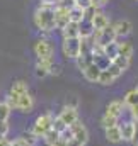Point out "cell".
Segmentation results:
<instances>
[{
    "label": "cell",
    "instance_id": "cell-36",
    "mask_svg": "<svg viewBox=\"0 0 138 146\" xmlns=\"http://www.w3.org/2000/svg\"><path fill=\"white\" fill-rule=\"evenodd\" d=\"M107 72L111 73V75H113V76H114V78H116V80H118V78H119V76H121V75H123V72H121V70H119V68H118V66H114V65H113V63H111V66H109V68H107Z\"/></svg>",
    "mask_w": 138,
    "mask_h": 146
},
{
    "label": "cell",
    "instance_id": "cell-27",
    "mask_svg": "<svg viewBox=\"0 0 138 146\" xmlns=\"http://www.w3.org/2000/svg\"><path fill=\"white\" fill-rule=\"evenodd\" d=\"M58 138H60V134H58L55 129H50V131H48V133H46V134L41 138V139H43V141H44L48 146H51L55 141H56V139H58Z\"/></svg>",
    "mask_w": 138,
    "mask_h": 146
},
{
    "label": "cell",
    "instance_id": "cell-34",
    "mask_svg": "<svg viewBox=\"0 0 138 146\" xmlns=\"http://www.w3.org/2000/svg\"><path fill=\"white\" fill-rule=\"evenodd\" d=\"M60 139H63V141H67V143H70V141L73 139V134H72L70 127H67L63 133H60Z\"/></svg>",
    "mask_w": 138,
    "mask_h": 146
},
{
    "label": "cell",
    "instance_id": "cell-2",
    "mask_svg": "<svg viewBox=\"0 0 138 146\" xmlns=\"http://www.w3.org/2000/svg\"><path fill=\"white\" fill-rule=\"evenodd\" d=\"M53 114L51 112H44V114H41V115H38L34 121V124H33V127H31V131L34 133V136L38 139H41L50 129H51V126H53Z\"/></svg>",
    "mask_w": 138,
    "mask_h": 146
},
{
    "label": "cell",
    "instance_id": "cell-26",
    "mask_svg": "<svg viewBox=\"0 0 138 146\" xmlns=\"http://www.w3.org/2000/svg\"><path fill=\"white\" fill-rule=\"evenodd\" d=\"M111 63H113L114 66H118L121 72H126V70L130 68V63H131V60H128V58H125V56H119V54H118V56H116V58H114Z\"/></svg>",
    "mask_w": 138,
    "mask_h": 146
},
{
    "label": "cell",
    "instance_id": "cell-25",
    "mask_svg": "<svg viewBox=\"0 0 138 146\" xmlns=\"http://www.w3.org/2000/svg\"><path fill=\"white\" fill-rule=\"evenodd\" d=\"M102 54L104 56H107V58L113 61V60L118 56V42L114 41V42H109L107 46H104L102 48Z\"/></svg>",
    "mask_w": 138,
    "mask_h": 146
},
{
    "label": "cell",
    "instance_id": "cell-3",
    "mask_svg": "<svg viewBox=\"0 0 138 146\" xmlns=\"http://www.w3.org/2000/svg\"><path fill=\"white\" fill-rule=\"evenodd\" d=\"M34 53L41 60H53L55 56V44L48 37H41L34 42Z\"/></svg>",
    "mask_w": 138,
    "mask_h": 146
},
{
    "label": "cell",
    "instance_id": "cell-13",
    "mask_svg": "<svg viewBox=\"0 0 138 146\" xmlns=\"http://www.w3.org/2000/svg\"><path fill=\"white\" fill-rule=\"evenodd\" d=\"M94 26H92V21H87L84 19L82 22H78V37L80 39H89V37L94 36Z\"/></svg>",
    "mask_w": 138,
    "mask_h": 146
},
{
    "label": "cell",
    "instance_id": "cell-24",
    "mask_svg": "<svg viewBox=\"0 0 138 146\" xmlns=\"http://www.w3.org/2000/svg\"><path fill=\"white\" fill-rule=\"evenodd\" d=\"M114 82H116V78L107 72V70H101L99 80H97V83H99V85H102V87H109V85H113Z\"/></svg>",
    "mask_w": 138,
    "mask_h": 146
},
{
    "label": "cell",
    "instance_id": "cell-8",
    "mask_svg": "<svg viewBox=\"0 0 138 146\" xmlns=\"http://www.w3.org/2000/svg\"><path fill=\"white\" fill-rule=\"evenodd\" d=\"M58 117L67 124V126H72L75 121H78L80 117H78V110L75 106H63V109L60 110V114H58Z\"/></svg>",
    "mask_w": 138,
    "mask_h": 146
},
{
    "label": "cell",
    "instance_id": "cell-7",
    "mask_svg": "<svg viewBox=\"0 0 138 146\" xmlns=\"http://www.w3.org/2000/svg\"><path fill=\"white\" fill-rule=\"evenodd\" d=\"M118 126H119V131H121V138H123V141L133 143V141H135V129H137V122H135L133 119H126V121L119 122Z\"/></svg>",
    "mask_w": 138,
    "mask_h": 146
},
{
    "label": "cell",
    "instance_id": "cell-20",
    "mask_svg": "<svg viewBox=\"0 0 138 146\" xmlns=\"http://www.w3.org/2000/svg\"><path fill=\"white\" fill-rule=\"evenodd\" d=\"M68 15H70V22L78 24V22H82V21H84V9H80V7L73 5V7H70Z\"/></svg>",
    "mask_w": 138,
    "mask_h": 146
},
{
    "label": "cell",
    "instance_id": "cell-29",
    "mask_svg": "<svg viewBox=\"0 0 138 146\" xmlns=\"http://www.w3.org/2000/svg\"><path fill=\"white\" fill-rule=\"evenodd\" d=\"M67 127H68V126H67V124H65V122H63V121H62V119L58 117V115H55V119H53V126H51V129H55V131H56V133L60 134V133H63V131H65Z\"/></svg>",
    "mask_w": 138,
    "mask_h": 146
},
{
    "label": "cell",
    "instance_id": "cell-18",
    "mask_svg": "<svg viewBox=\"0 0 138 146\" xmlns=\"http://www.w3.org/2000/svg\"><path fill=\"white\" fill-rule=\"evenodd\" d=\"M123 104H125V107L138 106V88H131L123 95Z\"/></svg>",
    "mask_w": 138,
    "mask_h": 146
},
{
    "label": "cell",
    "instance_id": "cell-5",
    "mask_svg": "<svg viewBox=\"0 0 138 146\" xmlns=\"http://www.w3.org/2000/svg\"><path fill=\"white\" fill-rule=\"evenodd\" d=\"M94 44L96 46H99V48H104V46H107L109 42H114L116 41V33H114V29H113V24H109L107 27H104L102 31H97V33H94Z\"/></svg>",
    "mask_w": 138,
    "mask_h": 146
},
{
    "label": "cell",
    "instance_id": "cell-41",
    "mask_svg": "<svg viewBox=\"0 0 138 146\" xmlns=\"http://www.w3.org/2000/svg\"><path fill=\"white\" fill-rule=\"evenodd\" d=\"M43 5H56V0H41Z\"/></svg>",
    "mask_w": 138,
    "mask_h": 146
},
{
    "label": "cell",
    "instance_id": "cell-15",
    "mask_svg": "<svg viewBox=\"0 0 138 146\" xmlns=\"http://www.w3.org/2000/svg\"><path fill=\"white\" fill-rule=\"evenodd\" d=\"M104 134H106V139L109 143H121L123 138H121V131H119V126H111L107 129H104Z\"/></svg>",
    "mask_w": 138,
    "mask_h": 146
},
{
    "label": "cell",
    "instance_id": "cell-43",
    "mask_svg": "<svg viewBox=\"0 0 138 146\" xmlns=\"http://www.w3.org/2000/svg\"><path fill=\"white\" fill-rule=\"evenodd\" d=\"M133 145H135V146H138V139H137V141H133Z\"/></svg>",
    "mask_w": 138,
    "mask_h": 146
},
{
    "label": "cell",
    "instance_id": "cell-23",
    "mask_svg": "<svg viewBox=\"0 0 138 146\" xmlns=\"http://www.w3.org/2000/svg\"><path fill=\"white\" fill-rule=\"evenodd\" d=\"M118 124H119V119L118 117H114L111 114H106V112L101 115V126H102L104 129H107L111 126H118Z\"/></svg>",
    "mask_w": 138,
    "mask_h": 146
},
{
    "label": "cell",
    "instance_id": "cell-42",
    "mask_svg": "<svg viewBox=\"0 0 138 146\" xmlns=\"http://www.w3.org/2000/svg\"><path fill=\"white\" fill-rule=\"evenodd\" d=\"M68 146H85V145H82V143H78V141H75V139H72L68 143Z\"/></svg>",
    "mask_w": 138,
    "mask_h": 146
},
{
    "label": "cell",
    "instance_id": "cell-4",
    "mask_svg": "<svg viewBox=\"0 0 138 146\" xmlns=\"http://www.w3.org/2000/svg\"><path fill=\"white\" fill-rule=\"evenodd\" d=\"M62 51H63V56L70 58V60H75L80 56V37H68V39H63L62 42Z\"/></svg>",
    "mask_w": 138,
    "mask_h": 146
},
{
    "label": "cell",
    "instance_id": "cell-16",
    "mask_svg": "<svg viewBox=\"0 0 138 146\" xmlns=\"http://www.w3.org/2000/svg\"><path fill=\"white\" fill-rule=\"evenodd\" d=\"M82 75H84V78L87 80V82H92V83H97V80H99V75H101V70L92 63L90 66H87L84 72H82Z\"/></svg>",
    "mask_w": 138,
    "mask_h": 146
},
{
    "label": "cell",
    "instance_id": "cell-10",
    "mask_svg": "<svg viewBox=\"0 0 138 146\" xmlns=\"http://www.w3.org/2000/svg\"><path fill=\"white\" fill-rule=\"evenodd\" d=\"M68 10L67 7H55V26L56 29H63L67 24L70 22V15H68Z\"/></svg>",
    "mask_w": 138,
    "mask_h": 146
},
{
    "label": "cell",
    "instance_id": "cell-28",
    "mask_svg": "<svg viewBox=\"0 0 138 146\" xmlns=\"http://www.w3.org/2000/svg\"><path fill=\"white\" fill-rule=\"evenodd\" d=\"M21 138H22V139H24V141H26V143H27L29 146H34L36 143L39 141V139H38V138L34 136V133H33L31 129H29V131H24V133L21 134Z\"/></svg>",
    "mask_w": 138,
    "mask_h": 146
},
{
    "label": "cell",
    "instance_id": "cell-35",
    "mask_svg": "<svg viewBox=\"0 0 138 146\" xmlns=\"http://www.w3.org/2000/svg\"><path fill=\"white\" fill-rule=\"evenodd\" d=\"M60 73H62V66H60L58 63H53L51 68L48 70V75H53V76H58Z\"/></svg>",
    "mask_w": 138,
    "mask_h": 146
},
{
    "label": "cell",
    "instance_id": "cell-1",
    "mask_svg": "<svg viewBox=\"0 0 138 146\" xmlns=\"http://www.w3.org/2000/svg\"><path fill=\"white\" fill-rule=\"evenodd\" d=\"M55 7L56 5H39L34 12V24L43 33H51L56 29L55 26Z\"/></svg>",
    "mask_w": 138,
    "mask_h": 146
},
{
    "label": "cell",
    "instance_id": "cell-19",
    "mask_svg": "<svg viewBox=\"0 0 138 146\" xmlns=\"http://www.w3.org/2000/svg\"><path fill=\"white\" fill-rule=\"evenodd\" d=\"M62 34H63V39H68V37H78V24H75V22H68V24L62 29Z\"/></svg>",
    "mask_w": 138,
    "mask_h": 146
},
{
    "label": "cell",
    "instance_id": "cell-32",
    "mask_svg": "<svg viewBox=\"0 0 138 146\" xmlns=\"http://www.w3.org/2000/svg\"><path fill=\"white\" fill-rule=\"evenodd\" d=\"M96 12H97V9H96V7H89V9H85V10H84V19L92 21V17L96 15Z\"/></svg>",
    "mask_w": 138,
    "mask_h": 146
},
{
    "label": "cell",
    "instance_id": "cell-11",
    "mask_svg": "<svg viewBox=\"0 0 138 146\" xmlns=\"http://www.w3.org/2000/svg\"><path fill=\"white\" fill-rule=\"evenodd\" d=\"M34 106H36L34 97L27 92V94H24V95H21V97H19L17 109H15V110H21V112H24V114H29V112H33Z\"/></svg>",
    "mask_w": 138,
    "mask_h": 146
},
{
    "label": "cell",
    "instance_id": "cell-39",
    "mask_svg": "<svg viewBox=\"0 0 138 146\" xmlns=\"http://www.w3.org/2000/svg\"><path fill=\"white\" fill-rule=\"evenodd\" d=\"M90 2H92V7H96L97 10H99L101 7H104L106 3H107V0H90Z\"/></svg>",
    "mask_w": 138,
    "mask_h": 146
},
{
    "label": "cell",
    "instance_id": "cell-40",
    "mask_svg": "<svg viewBox=\"0 0 138 146\" xmlns=\"http://www.w3.org/2000/svg\"><path fill=\"white\" fill-rule=\"evenodd\" d=\"M51 146H68V143L58 138V139H56V141H55V143H53V145H51Z\"/></svg>",
    "mask_w": 138,
    "mask_h": 146
},
{
    "label": "cell",
    "instance_id": "cell-37",
    "mask_svg": "<svg viewBox=\"0 0 138 146\" xmlns=\"http://www.w3.org/2000/svg\"><path fill=\"white\" fill-rule=\"evenodd\" d=\"M10 146H29V145H27V143H26L21 136H17L14 141H10Z\"/></svg>",
    "mask_w": 138,
    "mask_h": 146
},
{
    "label": "cell",
    "instance_id": "cell-9",
    "mask_svg": "<svg viewBox=\"0 0 138 146\" xmlns=\"http://www.w3.org/2000/svg\"><path fill=\"white\" fill-rule=\"evenodd\" d=\"M113 29L116 33V37H126L128 34H131L133 31V24L128 19H119L113 24Z\"/></svg>",
    "mask_w": 138,
    "mask_h": 146
},
{
    "label": "cell",
    "instance_id": "cell-6",
    "mask_svg": "<svg viewBox=\"0 0 138 146\" xmlns=\"http://www.w3.org/2000/svg\"><path fill=\"white\" fill-rule=\"evenodd\" d=\"M70 131H72V134H73V139L75 141H78V143H82V145H87V141H89V131H87V127H85V124L78 119V121H75L72 126H68Z\"/></svg>",
    "mask_w": 138,
    "mask_h": 146
},
{
    "label": "cell",
    "instance_id": "cell-12",
    "mask_svg": "<svg viewBox=\"0 0 138 146\" xmlns=\"http://www.w3.org/2000/svg\"><path fill=\"white\" fill-rule=\"evenodd\" d=\"M126 110L125 107V104H123V100H111L107 106H106V114H111V115H114V117H118V119H121L123 117V112Z\"/></svg>",
    "mask_w": 138,
    "mask_h": 146
},
{
    "label": "cell",
    "instance_id": "cell-22",
    "mask_svg": "<svg viewBox=\"0 0 138 146\" xmlns=\"http://www.w3.org/2000/svg\"><path fill=\"white\" fill-rule=\"evenodd\" d=\"M10 92H14V94H17V95H24V94L29 92V85H27L24 80H17V82L12 83Z\"/></svg>",
    "mask_w": 138,
    "mask_h": 146
},
{
    "label": "cell",
    "instance_id": "cell-33",
    "mask_svg": "<svg viewBox=\"0 0 138 146\" xmlns=\"http://www.w3.org/2000/svg\"><path fill=\"white\" fill-rule=\"evenodd\" d=\"M73 5H77V7H80V9H89V7H92V2L90 0H73Z\"/></svg>",
    "mask_w": 138,
    "mask_h": 146
},
{
    "label": "cell",
    "instance_id": "cell-30",
    "mask_svg": "<svg viewBox=\"0 0 138 146\" xmlns=\"http://www.w3.org/2000/svg\"><path fill=\"white\" fill-rule=\"evenodd\" d=\"M10 107L5 104V102H0V121H9L10 117Z\"/></svg>",
    "mask_w": 138,
    "mask_h": 146
},
{
    "label": "cell",
    "instance_id": "cell-14",
    "mask_svg": "<svg viewBox=\"0 0 138 146\" xmlns=\"http://www.w3.org/2000/svg\"><path fill=\"white\" fill-rule=\"evenodd\" d=\"M92 26H94V31H96V33H97V31H102L104 27L109 26V19H107V15L102 14L101 10H97L96 15L92 17Z\"/></svg>",
    "mask_w": 138,
    "mask_h": 146
},
{
    "label": "cell",
    "instance_id": "cell-38",
    "mask_svg": "<svg viewBox=\"0 0 138 146\" xmlns=\"http://www.w3.org/2000/svg\"><path fill=\"white\" fill-rule=\"evenodd\" d=\"M34 75H36V78H44V76H48V72H46L44 68H38V66H36Z\"/></svg>",
    "mask_w": 138,
    "mask_h": 146
},
{
    "label": "cell",
    "instance_id": "cell-17",
    "mask_svg": "<svg viewBox=\"0 0 138 146\" xmlns=\"http://www.w3.org/2000/svg\"><path fill=\"white\" fill-rule=\"evenodd\" d=\"M75 63H77V68L80 72H84L87 66H90L94 63V53H89V54H80L78 58H75Z\"/></svg>",
    "mask_w": 138,
    "mask_h": 146
},
{
    "label": "cell",
    "instance_id": "cell-31",
    "mask_svg": "<svg viewBox=\"0 0 138 146\" xmlns=\"http://www.w3.org/2000/svg\"><path fill=\"white\" fill-rule=\"evenodd\" d=\"M9 131H10L9 121H0V136L2 138H7L9 136Z\"/></svg>",
    "mask_w": 138,
    "mask_h": 146
},
{
    "label": "cell",
    "instance_id": "cell-21",
    "mask_svg": "<svg viewBox=\"0 0 138 146\" xmlns=\"http://www.w3.org/2000/svg\"><path fill=\"white\" fill-rule=\"evenodd\" d=\"M118 54L131 60L133 58V46L130 42H118Z\"/></svg>",
    "mask_w": 138,
    "mask_h": 146
}]
</instances>
